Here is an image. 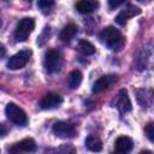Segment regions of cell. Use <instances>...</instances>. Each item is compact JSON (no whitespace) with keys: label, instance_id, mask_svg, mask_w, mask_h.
Segmentation results:
<instances>
[{"label":"cell","instance_id":"cell-8","mask_svg":"<svg viewBox=\"0 0 154 154\" xmlns=\"http://www.w3.org/2000/svg\"><path fill=\"white\" fill-rule=\"evenodd\" d=\"M63 103V97L59 94L55 93H48L43 96V99L40 101V107L42 109H52L55 107H59Z\"/></svg>","mask_w":154,"mask_h":154},{"label":"cell","instance_id":"cell-18","mask_svg":"<svg viewBox=\"0 0 154 154\" xmlns=\"http://www.w3.org/2000/svg\"><path fill=\"white\" fill-rule=\"evenodd\" d=\"M58 154H76V150L70 144H64L58 149Z\"/></svg>","mask_w":154,"mask_h":154},{"label":"cell","instance_id":"cell-13","mask_svg":"<svg viewBox=\"0 0 154 154\" xmlns=\"http://www.w3.org/2000/svg\"><path fill=\"white\" fill-rule=\"evenodd\" d=\"M78 31V28L76 24H67L63 28V30L60 31V40L63 42H70L77 34Z\"/></svg>","mask_w":154,"mask_h":154},{"label":"cell","instance_id":"cell-9","mask_svg":"<svg viewBox=\"0 0 154 154\" xmlns=\"http://www.w3.org/2000/svg\"><path fill=\"white\" fill-rule=\"evenodd\" d=\"M118 79L117 75H105L100 77L93 85V93H101L102 90L111 87L113 83H116Z\"/></svg>","mask_w":154,"mask_h":154},{"label":"cell","instance_id":"cell-1","mask_svg":"<svg viewBox=\"0 0 154 154\" xmlns=\"http://www.w3.org/2000/svg\"><path fill=\"white\" fill-rule=\"evenodd\" d=\"M101 38L105 45L111 47L112 49H116V47L120 46L123 43V36L122 32L116 29L114 26H107L101 32Z\"/></svg>","mask_w":154,"mask_h":154},{"label":"cell","instance_id":"cell-22","mask_svg":"<svg viewBox=\"0 0 154 154\" xmlns=\"http://www.w3.org/2000/svg\"><path fill=\"white\" fill-rule=\"evenodd\" d=\"M7 134V128L4 124H0V136H5Z\"/></svg>","mask_w":154,"mask_h":154},{"label":"cell","instance_id":"cell-6","mask_svg":"<svg viewBox=\"0 0 154 154\" xmlns=\"http://www.w3.org/2000/svg\"><path fill=\"white\" fill-rule=\"evenodd\" d=\"M53 132L60 138H71L76 135V129L73 125L65 122H57L53 125Z\"/></svg>","mask_w":154,"mask_h":154},{"label":"cell","instance_id":"cell-3","mask_svg":"<svg viewBox=\"0 0 154 154\" xmlns=\"http://www.w3.org/2000/svg\"><path fill=\"white\" fill-rule=\"evenodd\" d=\"M5 113H6L7 118L12 123H14L17 125H22L23 126V125H25L28 123V117H26L25 112L18 105H16L13 102H10V103L6 105Z\"/></svg>","mask_w":154,"mask_h":154},{"label":"cell","instance_id":"cell-5","mask_svg":"<svg viewBox=\"0 0 154 154\" xmlns=\"http://www.w3.org/2000/svg\"><path fill=\"white\" fill-rule=\"evenodd\" d=\"M43 65L49 73L59 70V67L61 65V58H60L59 52H57L55 49H48L45 54Z\"/></svg>","mask_w":154,"mask_h":154},{"label":"cell","instance_id":"cell-15","mask_svg":"<svg viewBox=\"0 0 154 154\" xmlns=\"http://www.w3.org/2000/svg\"><path fill=\"white\" fill-rule=\"evenodd\" d=\"M85 147L90 150V152H101L102 150V142L99 137L94 136V135H89L85 138Z\"/></svg>","mask_w":154,"mask_h":154},{"label":"cell","instance_id":"cell-10","mask_svg":"<svg viewBox=\"0 0 154 154\" xmlns=\"http://www.w3.org/2000/svg\"><path fill=\"white\" fill-rule=\"evenodd\" d=\"M116 106L117 108L122 112V113H126L130 112L132 106H131V101L130 97L128 95V90L126 89H122L117 96V101H116Z\"/></svg>","mask_w":154,"mask_h":154},{"label":"cell","instance_id":"cell-17","mask_svg":"<svg viewBox=\"0 0 154 154\" xmlns=\"http://www.w3.org/2000/svg\"><path fill=\"white\" fill-rule=\"evenodd\" d=\"M78 51L84 55H91L95 53V47L87 40H81L78 42Z\"/></svg>","mask_w":154,"mask_h":154},{"label":"cell","instance_id":"cell-4","mask_svg":"<svg viewBox=\"0 0 154 154\" xmlns=\"http://www.w3.org/2000/svg\"><path fill=\"white\" fill-rule=\"evenodd\" d=\"M31 57V51L30 49H24V51H20L18 53H16L14 55H12L8 61H7V67L10 70H18V69H22L24 67L29 59Z\"/></svg>","mask_w":154,"mask_h":154},{"label":"cell","instance_id":"cell-14","mask_svg":"<svg viewBox=\"0 0 154 154\" xmlns=\"http://www.w3.org/2000/svg\"><path fill=\"white\" fill-rule=\"evenodd\" d=\"M99 6L97 1H78L75 4V7L81 13H91Z\"/></svg>","mask_w":154,"mask_h":154},{"label":"cell","instance_id":"cell-16","mask_svg":"<svg viewBox=\"0 0 154 154\" xmlns=\"http://www.w3.org/2000/svg\"><path fill=\"white\" fill-rule=\"evenodd\" d=\"M82 79H83L82 72L79 70H73V71L70 72V75L67 77V84H69V87L71 89H76V88L79 87Z\"/></svg>","mask_w":154,"mask_h":154},{"label":"cell","instance_id":"cell-11","mask_svg":"<svg viewBox=\"0 0 154 154\" xmlns=\"http://www.w3.org/2000/svg\"><path fill=\"white\" fill-rule=\"evenodd\" d=\"M132 146H134V142L128 136H120L114 142V149L118 154H128L129 152H131Z\"/></svg>","mask_w":154,"mask_h":154},{"label":"cell","instance_id":"cell-12","mask_svg":"<svg viewBox=\"0 0 154 154\" xmlns=\"http://www.w3.org/2000/svg\"><path fill=\"white\" fill-rule=\"evenodd\" d=\"M140 13H141V10H140L138 7H136V6L129 4V5L116 17V22H117L118 24H120V25H124V24L126 23V20H128L130 17H134V16L140 14Z\"/></svg>","mask_w":154,"mask_h":154},{"label":"cell","instance_id":"cell-19","mask_svg":"<svg viewBox=\"0 0 154 154\" xmlns=\"http://www.w3.org/2000/svg\"><path fill=\"white\" fill-rule=\"evenodd\" d=\"M37 6L41 8V10H49L52 6H54V1H51V0H41L37 2Z\"/></svg>","mask_w":154,"mask_h":154},{"label":"cell","instance_id":"cell-20","mask_svg":"<svg viewBox=\"0 0 154 154\" xmlns=\"http://www.w3.org/2000/svg\"><path fill=\"white\" fill-rule=\"evenodd\" d=\"M144 132H146L147 137H148L150 141H153V138H154V126H153V123H148V124L146 125Z\"/></svg>","mask_w":154,"mask_h":154},{"label":"cell","instance_id":"cell-7","mask_svg":"<svg viewBox=\"0 0 154 154\" xmlns=\"http://www.w3.org/2000/svg\"><path fill=\"white\" fill-rule=\"evenodd\" d=\"M36 149V143L32 138L28 137V138H24L22 141H19L18 143H14L8 150L10 153L12 154H18L20 152H25V153H31V152H35Z\"/></svg>","mask_w":154,"mask_h":154},{"label":"cell","instance_id":"cell-2","mask_svg":"<svg viewBox=\"0 0 154 154\" xmlns=\"http://www.w3.org/2000/svg\"><path fill=\"white\" fill-rule=\"evenodd\" d=\"M35 28V19L31 17H25L19 20L17 24V28L14 30V37L17 41H25L31 31Z\"/></svg>","mask_w":154,"mask_h":154},{"label":"cell","instance_id":"cell-21","mask_svg":"<svg viewBox=\"0 0 154 154\" xmlns=\"http://www.w3.org/2000/svg\"><path fill=\"white\" fill-rule=\"evenodd\" d=\"M122 4H123V1H113V0H109V1H108V5H109L111 8H113V7H118V6L122 5Z\"/></svg>","mask_w":154,"mask_h":154},{"label":"cell","instance_id":"cell-23","mask_svg":"<svg viewBox=\"0 0 154 154\" xmlns=\"http://www.w3.org/2000/svg\"><path fill=\"white\" fill-rule=\"evenodd\" d=\"M140 154H153L150 150H142V152H140Z\"/></svg>","mask_w":154,"mask_h":154}]
</instances>
